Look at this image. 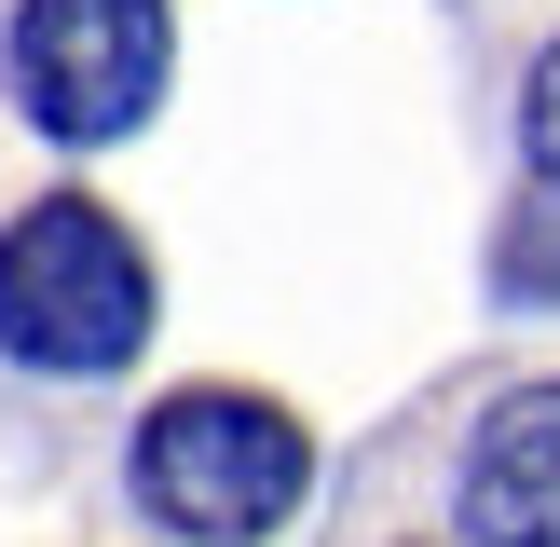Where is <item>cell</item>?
Masks as SVG:
<instances>
[{
  "label": "cell",
  "mask_w": 560,
  "mask_h": 547,
  "mask_svg": "<svg viewBox=\"0 0 560 547\" xmlns=\"http://www.w3.org/2000/svg\"><path fill=\"white\" fill-rule=\"evenodd\" d=\"M520 151H534V178L560 191V42L534 55V82H520Z\"/></svg>",
  "instance_id": "5"
},
{
  "label": "cell",
  "mask_w": 560,
  "mask_h": 547,
  "mask_svg": "<svg viewBox=\"0 0 560 547\" xmlns=\"http://www.w3.org/2000/svg\"><path fill=\"white\" fill-rule=\"evenodd\" d=\"M465 534L479 547H560V383L479 410L465 438Z\"/></svg>",
  "instance_id": "4"
},
{
  "label": "cell",
  "mask_w": 560,
  "mask_h": 547,
  "mask_svg": "<svg viewBox=\"0 0 560 547\" xmlns=\"http://www.w3.org/2000/svg\"><path fill=\"white\" fill-rule=\"evenodd\" d=\"M137 342H151V246L109 206H82V191L27 206L0 233V356H27L55 383H96Z\"/></svg>",
  "instance_id": "1"
},
{
  "label": "cell",
  "mask_w": 560,
  "mask_h": 547,
  "mask_svg": "<svg viewBox=\"0 0 560 547\" xmlns=\"http://www.w3.org/2000/svg\"><path fill=\"white\" fill-rule=\"evenodd\" d=\"M301 479H315V438L246 383H178L137 424V507L178 547H260L301 507Z\"/></svg>",
  "instance_id": "2"
},
{
  "label": "cell",
  "mask_w": 560,
  "mask_h": 547,
  "mask_svg": "<svg viewBox=\"0 0 560 547\" xmlns=\"http://www.w3.org/2000/svg\"><path fill=\"white\" fill-rule=\"evenodd\" d=\"M164 69H178L164 0H14V42H0V82L55 151L137 137L164 109Z\"/></svg>",
  "instance_id": "3"
}]
</instances>
